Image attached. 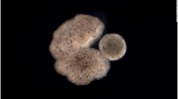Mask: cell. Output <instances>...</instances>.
<instances>
[{
  "label": "cell",
  "mask_w": 178,
  "mask_h": 99,
  "mask_svg": "<svg viewBox=\"0 0 178 99\" xmlns=\"http://www.w3.org/2000/svg\"><path fill=\"white\" fill-rule=\"evenodd\" d=\"M104 28V23L97 17L78 14L54 32L50 51L56 60L79 49L89 47L100 38Z\"/></svg>",
  "instance_id": "6da1fadb"
},
{
  "label": "cell",
  "mask_w": 178,
  "mask_h": 99,
  "mask_svg": "<svg viewBox=\"0 0 178 99\" xmlns=\"http://www.w3.org/2000/svg\"><path fill=\"white\" fill-rule=\"evenodd\" d=\"M54 67L58 73L66 76L71 82L85 85L105 76L110 65L100 51L88 47L56 60Z\"/></svg>",
  "instance_id": "7a4b0ae2"
},
{
  "label": "cell",
  "mask_w": 178,
  "mask_h": 99,
  "mask_svg": "<svg viewBox=\"0 0 178 99\" xmlns=\"http://www.w3.org/2000/svg\"><path fill=\"white\" fill-rule=\"evenodd\" d=\"M101 53L108 60H117L122 58L127 50L124 39L117 33H109L103 36L98 44Z\"/></svg>",
  "instance_id": "3957f363"
}]
</instances>
